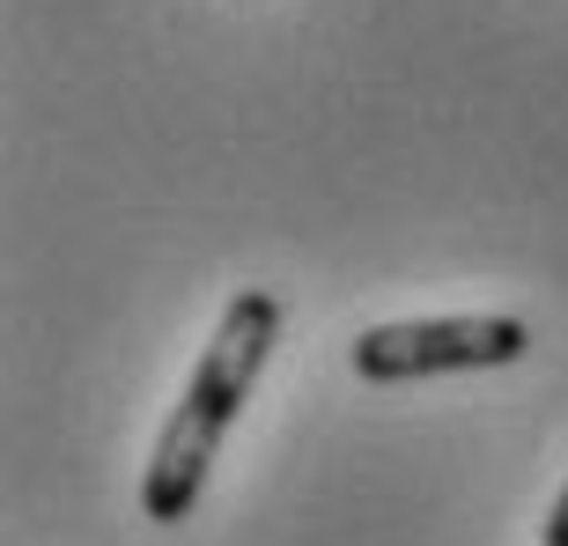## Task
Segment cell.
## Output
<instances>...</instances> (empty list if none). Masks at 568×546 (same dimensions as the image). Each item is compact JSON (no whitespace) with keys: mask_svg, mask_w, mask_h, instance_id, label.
<instances>
[{"mask_svg":"<svg viewBox=\"0 0 568 546\" xmlns=\"http://www.w3.org/2000/svg\"><path fill=\"white\" fill-rule=\"evenodd\" d=\"M274 340H281V303L266 289H236L222 303L214 340L200 347V370L185 377V400L170 406L163 436L148 451V473H141V517L148 525H185V509L200 503L207 465L222 451V436H230L236 406L252 400Z\"/></svg>","mask_w":568,"mask_h":546,"instance_id":"6da1fadb","label":"cell"},{"mask_svg":"<svg viewBox=\"0 0 568 546\" xmlns=\"http://www.w3.org/2000/svg\"><path fill=\"white\" fill-rule=\"evenodd\" d=\"M531 347L525 317H399L355 333V377L362 384H422L458 377V370H509Z\"/></svg>","mask_w":568,"mask_h":546,"instance_id":"7a4b0ae2","label":"cell"},{"mask_svg":"<svg viewBox=\"0 0 568 546\" xmlns=\"http://www.w3.org/2000/svg\"><path fill=\"white\" fill-rule=\"evenodd\" d=\"M539 546H568V487L554 495V509H547V539Z\"/></svg>","mask_w":568,"mask_h":546,"instance_id":"3957f363","label":"cell"}]
</instances>
